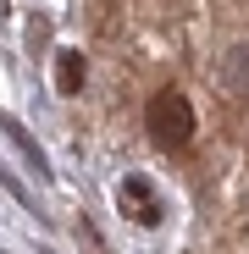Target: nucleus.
Here are the masks:
<instances>
[{
  "mask_svg": "<svg viewBox=\"0 0 249 254\" xmlns=\"http://www.w3.org/2000/svg\"><path fill=\"white\" fill-rule=\"evenodd\" d=\"M144 127H150V138H155L161 149H188V144H194V105H188L177 89H161V94H150V105H144Z\"/></svg>",
  "mask_w": 249,
  "mask_h": 254,
  "instance_id": "nucleus-1",
  "label": "nucleus"
},
{
  "mask_svg": "<svg viewBox=\"0 0 249 254\" xmlns=\"http://www.w3.org/2000/svg\"><path fill=\"white\" fill-rule=\"evenodd\" d=\"M116 204H122V216H133L139 227H155V221H161V199H155V188H150L144 177H128V183H122Z\"/></svg>",
  "mask_w": 249,
  "mask_h": 254,
  "instance_id": "nucleus-2",
  "label": "nucleus"
},
{
  "mask_svg": "<svg viewBox=\"0 0 249 254\" xmlns=\"http://www.w3.org/2000/svg\"><path fill=\"white\" fill-rule=\"evenodd\" d=\"M83 83H89V61H83V50H61V56H56V89H61V94H83Z\"/></svg>",
  "mask_w": 249,
  "mask_h": 254,
  "instance_id": "nucleus-3",
  "label": "nucleus"
},
{
  "mask_svg": "<svg viewBox=\"0 0 249 254\" xmlns=\"http://www.w3.org/2000/svg\"><path fill=\"white\" fill-rule=\"evenodd\" d=\"M227 89H249V45H238L233 56H227Z\"/></svg>",
  "mask_w": 249,
  "mask_h": 254,
  "instance_id": "nucleus-4",
  "label": "nucleus"
}]
</instances>
